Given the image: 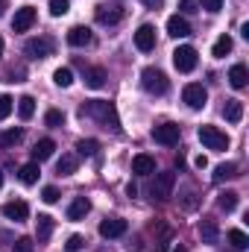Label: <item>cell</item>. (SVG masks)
<instances>
[{"label": "cell", "instance_id": "6da1fadb", "mask_svg": "<svg viewBox=\"0 0 249 252\" xmlns=\"http://www.w3.org/2000/svg\"><path fill=\"white\" fill-rule=\"evenodd\" d=\"M79 118H88V121H97L103 129L109 132H121V118H118V109L109 103V100H85L79 106Z\"/></svg>", "mask_w": 249, "mask_h": 252}, {"label": "cell", "instance_id": "7a4b0ae2", "mask_svg": "<svg viewBox=\"0 0 249 252\" xmlns=\"http://www.w3.org/2000/svg\"><path fill=\"white\" fill-rule=\"evenodd\" d=\"M141 85H144L147 94H156V97H164L170 91V82H167L164 70H158V67H144L141 70Z\"/></svg>", "mask_w": 249, "mask_h": 252}, {"label": "cell", "instance_id": "3957f363", "mask_svg": "<svg viewBox=\"0 0 249 252\" xmlns=\"http://www.w3.org/2000/svg\"><path fill=\"white\" fill-rule=\"evenodd\" d=\"M53 50H56V41L50 35H38V38H30L24 44L27 59H47V56H53Z\"/></svg>", "mask_w": 249, "mask_h": 252}, {"label": "cell", "instance_id": "277c9868", "mask_svg": "<svg viewBox=\"0 0 249 252\" xmlns=\"http://www.w3.org/2000/svg\"><path fill=\"white\" fill-rule=\"evenodd\" d=\"M199 141L208 147V150H229V135L220 132L217 126H199Z\"/></svg>", "mask_w": 249, "mask_h": 252}, {"label": "cell", "instance_id": "5b68a950", "mask_svg": "<svg viewBox=\"0 0 249 252\" xmlns=\"http://www.w3.org/2000/svg\"><path fill=\"white\" fill-rule=\"evenodd\" d=\"M173 185H176V176H173V173H158V176H156V182L150 185L153 199H158V202H167V199L173 196Z\"/></svg>", "mask_w": 249, "mask_h": 252}, {"label": "cell", "instance_id": "8992f818", "mask_svg": "<svg viewBox=\"0 0 249 252\" xmlns=\"http://www.w3.org/2000/svg\"><path fill=\"white\" fill-rule=\"evenodd\" d=\"M182 100L187 103V109H205L208 103V91L199 85V82H187L182 88Z\"/></svg>", "mask_w": 249, "mask_h": 252}, {"label": "cell", "instance_id": "52a82bcc", "mask_svg": "<svg viewBox=\"0 0 249 252\" xmlns=\"http://www.w3.org/2000/svg\"><path fill=\"white\" fill-rule=\"evenodd\" d=\"M173 64H176L179 73H190V70L196 67V50H193L190 44L176 47V50H173Z\"/></svg>", "mask_w": 249, "mask_h": 252}, {"label": "cell", "instance_id": "ba28073f", "mask_svg": "<svg viewBox=\"0 0 249 252\" xmlns=\"http://www.w3.org/2000/svg\"><path fill=\"white\" fill-rule=\"evenodd\" d=\"M153 141L161 147H176L179 144V126L176 124H161L153 129Z\"/></svg>", "mask_w": 249, "mask_h": 252}, {"label": "cell", "instance_id": "9c48e42d", "mask_svg": "<svg viewBox=\"0 0 249 252\" xmlns=\"http://www.w3.org/2000/svg\"><path fill=\"white\" fill-rule=\"evenodd\" d=\"M135 47H138L141 53H150V50L156 47V27H153V24H141V27H138V32H135Z\"/></svg>", "mask_w": 249, "mask_h": 252}, {"label": "cell", "instance_id": "30bf717a", "mask_svg": "<svg viewBox=\"0 0 249 252\" xmlns=\"http://www.w3.org/2000/svg\"><path fill=\"white\" fill-rule=\"evenodd\" d=\"M35 24V9L32 6H21L12 18V32H27L30 27Z\"/></svg>", "mask_w": 249, "mask_h": 252}, {"label": "cell", "instance_id": "8fae6325", "mask_svg": "<svg viewBox=\"0 0 249 252\" xmlns=\"http://www.w3.org/2000/svg\"><path fill=\"white\" fill-rule=\"evenodd\" d=\"M126 229H129V223L121 220V217H112V220H103V223H100V235L109 238V241H112V238H124Z\"/></svg>", "mask_w": 249, "mask_h": 252}, {"label": "cell", "instance_id": "7c38bea8", "mask_svg": "<svg viewBox=\"0 0 249 252\" xmlns=\"http://www.w3.org/2000/svg\"><path fill=\"white\" fill-rule=\"evenodd\" d=\"M3 214H6L9 220L21 223V220H27V217H30V205H27L24 199H12V202H6V205H3Z\"/></svg>", "mask_w": 249, "mask_h": 252}, {"label": "cell", "instance_id": "4fadbf2b", "mask_svg": "<svg viewBox=\"0 0 249 252\" xmlns=\"http://www.w3.org/2000/svg\"><path fill=\"white\" fill-rule=\"evenodd\" d=\"M199 238H202V244H217L220 241V229H217L214 217H202L199 220Z\"/></svg>", "mask_w": 249, "mask_h": 252}, {"label": "cell", "instance_id": "5bb4252c", "mask_svg": "<svg viewBox=\"0 0 249 252\" xmlns=\"http://www.w3.org/2000/svg\"><path fill=\"white\" fill-rule=\"evenodd\" d=\"M121 18H124V9H118V6H97V24L112 27V24H121Z\"/></svg>", "mask_w": 249, "mask_h": 252}, {"label": "cell", "instance_id": "9a60e30c", "mask_svg": "<svg viewBox=\"0 0 249 252\" xmlns=\"http://www.w3.org/2000/svg\"><path fill=\"white\" fill-rule=\"evenodd\" d=\"M67 44L70 47H88L91 44V30L88 27H70L67 30Z\"/></svg>", "mask_w": 249, "mask_h": 252}, {"label": "cell", "instance_id": "2e32d148", "mask_svg": "<svg viewBox=\"0 0 249 252\" xmlns=\"http://www.w3.org/2000/svg\"><path fill=\"white\" fill-rule=\"evenodd\" d=\"M106 79H109V73H106V67H100V64H94V67H85V85L88 88H103L106 85Z\"/></svg>", "mask_w": 249, "mask_h": 252}, {"label": "cell", "instance_id": "e0dca14e", "mask_svg": "<svg viewBox=\"0 0 249 252\" xmlns=\"http://www.w3.org/2000/svg\"><path fill=\"white\" fill-rule=\"evenodd\" d=\"M132 173H138V176H150V173H156V158L147 156V153L135 156V158H132Z\"/></svg>", "mask_w": 249, "mask_h": 252}, {"label": "cell", "instance_id": "ac0fdd59", "mask_svg": "<svg viewBox=\"0 0 249 252\" xmlns=\"http://www.w3.org/2000/svg\"><path fill=\"white\" fill-rule=\"evenodd\" d=\"M91 211V202L85 196H76L70 205H67V220H85V214Z\"/></svg>", "mask_w": 249, "mask_h": 252}, {"label": "cell", "instance_id": "d6986e66", "mask_svg": "<svg viewBox=\"0 0 249 252\" xmlns=\"http://www.w3.org/2000/svg\"><path fill=\"white\" fill-rule=\"evenodd\" d=\"M50 235H53V217L38 214V220H35V238H38V244H47Z\"/></svg>", "mask_w": 249, "mask_h": 252}, {"label": "cell", "instance_id": "ffe728a7", "mask_svg": "<svg viewBox=\"0 0 249 252\" xmlns=\"http://www.w3.org/2000/svg\"><path fill=\"white\" fill-rule=\"evenodd\" d=\"M167 32H170L173 38H187V35H190V24H187L182 15H173V18L167 21Z\"/></svg>", "mask_w": 249, "mask_h": 252}, {"label": "cell", "instance_id": "44dd1931", "mask_svg": "<svg viewBox=\"0 0 249 252\" xmlns=\"http://www.w3.org/2000/svg\"><path fill=\"white\" fill-rule=\"evenodd\" d=\"M76 167H79V156H76V153H64L62 158L56 161V173H59V176L76 173Z\"/></svg>", "mask_w": 249, "mask_h": 252}, {"label": "cell", "instance_id": "7402d4cb", "mask_svg": "<svg viewBox=\"0 0 249 252\" xmlns=\"http://www.w3.org/2000/svg\"><path fill=\"white\" fill-rule=\"evenodd\" d=\"M223 118H226L229 124H241V121H244V103H241V100H229V103L223 106Z\"/></svg>", "mask_w": 249, "mask_h": 252}, {"label": "cell", "instance_id": "603a6c76", "mask_svg": "<svg viewBox=\"0 0 249 252\" xmlns=\"http://www.w3.org/2000/svg\"><path fill=\"white\" fill-rule=\"evenodd\" d=\"M53 150H56L53 138H41V141L35 144V150H32V161H44V158H50Z\"/></svg>", "mask_w": 249, "mask_h": 252}, {"label": "cell", "instance_id": "cb8c5ba5", "mask_svg": "<svg viewBox=\"0 0 249 252\" xmlns=\"http://www.w3.org/2000/svg\"><path fill=\"white\" fill-rule=\"evenodd\" d=\"M247 82H249V73H247V67H244V64H235V67L229 70V85L241 91V88H247Z\"/></svg>", "mask_w": 249, "mask_h": 252}, {"label": "cell", "instance_id": "d4e9b609", "mask_svg": "<svg viewBox=\"0 0 249 252\" xmlns=\"http://www.w3.org/2000/svg\"><path fill=\"white\" fill-rule=\"evenodd\" d=\"M38 173H41V170H38V161H30V164H24V167H21L18 179H21L24 185H35V182H38Z\"/></svg>", "mask_w": 249, "mask_h": 252}, {"label": "cell", "instance_id": "484cf974", "mask_svg": "<svg viewBox=\"0 0 249 252\" xmlns=\"http://www.w3.org/2000/svg\"><path fill=\"white\" fill-rule=\"evenodd\" d=\"M21 141H24V129H6V132H0V150H9V147H15Z\"/></svg>", "mask_w": 249, "mask_h": 252}, {"label": "cell", "instance_id": "4316f807", "mask_svg": "<svg viewBox=\"0 0 249 252\" xmlns=\"http://www.w3.org/2000/svg\"><path fill=\"white\" fill-rule=\"evenodd\" d=\"M18 115H21V121H30V118L35 115V100H32L30 94L18 100Z\"/></svg>", "mask_w": 249, "mask_h": 252}, {"label": "cell", "instance_id": "83f0119b", "mask_svg": "<svg viewBox=\"0 0 249 252\" xmlns=\"http://www.w3.org/2000/svg\"><path fill=\"white\" fill-rule=\"evenodd\" d=\"M235 176H238V164H232V161H229V164H220V167L214 170V182H217V185L226 182V179H235Z\"/></svg>", "mask_w": 249, "mask_h": 252}, {"label": "cell", "instance_id": "f1b7e54d", "mask_svg": "<svg viewBox=\"0 0 249 252\" xmlns=\"http://www.w3.org/2000/svg\"><path fill=\"white\" fill-rule=\"evenodd\" d=\"M217 205H220L226 214H229V211H235V208H238V193H235V190H223V193H220V199H217Z\"/></svg>", "mask_w": 249, "mask_h": 252}, {"label": "cell", "instance_id": "f546056e", "mask_svg": "<svg viewBox=\"0 0 249 252\" xmlns=\"http://www.w3.org/2000/svg\"><path fill=\"white\" fill-rule=\"evenodd\" d=\"M211 53H214L217 59L229 56V53H232V38H229V35H220V38L214 41V50H211Z\"/></svg>", "mask_w": 249, "mask_h": 252}, {"label": "cell", "instance_id": "4dcf8cb0", "mask_svg": "<svg viewBox=\"0 0 249 252\" xmlns=\"http://www.w3.org/2000/svg\"><path fill=\"white\" fill-rule=\"evenodd\" d=\"M76 150H79V156H97L100 141H94V138H82V141H76Z\"/></svg>", "mask_w": 249, "mask_h": 252}, {"label": "cell", "instance_id": "1f68e13d", "mask_svg": "<svg viewBox=\"0 0 249 252\" xmlns=\"http://www.w3.org/2000/svg\"><path fill=\"white\" fill-rule=\"evenodd\" d=\"M229 244H232V247H235L238 252H241V250H247V247H249L247 232H241V229H232V232H229Z\"/></svg>", "mask_w": 249, "mask_h": 252}, {"label": "cell", "instance_id": "d6a6232c", "mask_svg": "<svg viewBox=\"0 0 249 252\" xmlns=\"http://www.w3.org/2000/svg\"><path fill=\"white\" fill-rule=\"evenodd\" d=\"M53 82H56L59 88H67V85H73V70H70V67H59V70L53 73Z\"/></svg>", "mask_w": 249, "mask_h": 252}, {"label": "cell", "instance_id": "836d02e7", "mask_svg": "<svg viewBox=\"0 0 249 252\" xmlns=\"http://www.w3.org/2000/svg\"><path fill=\"white\" fill-rule=\"evenodd\" d=\"M70 12V0H50V15L53 18H62Z\"/></svg>", "mask_w": 249, "mask_h": 252}, {"label": "cell", "instance_id": "e575fe53", "mask_svg": "<svg viewBox=\"0 0 249 252\" xmlns=\"http://www.w3.org/2000/svg\"><path fill=\"white\" fill-rule=\"evenodd\" d=\"M44 124L53 126V129H59V126L64 124V112H59V109H50V112L44 115Z\"/></svg>", "mask_w": 249, "mask_h": 252}, {"label": "cell", "instance_id": "d590c367", "mask_svg": "<svg viewBox=\"0 0 249 252\" xmlns=\"http://www.w3.org/2000/svg\"><path fill=\"white\" fill-rule=\"evenodd\" d=\"M12 103H15V100H12L9 94H0V121H6V118L12 115Z\"/></svg>", "mask_w": 249, "mask_h": 252}, {"label": "cell", "instance_id": "8d00e7d4", "mask_svg": "<svg viewBox=\"0 0 249 252\" xmlns=\"http://www.w3.org/2000/svg\"><path fill=\"white\" fill-rule=\"evenodd\" d=\"M9 76H12L9 82H24V76H27V67H24V64H12V67H9Z\"/></svg>", "mask_w": 249, "mask_h": 252}, {"label": "cell", "instance_id": "74e56055", "mask_svg": "<svg viewBox=\"0 0 249 252\" xmlns=\"http://www.w3.org/2000/svg\"><path fill=\"white\" fill-rule=\"evenodd\" d=\"M82 247H85V238L82 235H70L67 238V252H79Z\"/></svg>", "mask_w": 249, "mask_h": 252}, {"label": "cell", "instance_id": "f35d334b", "mask_svg": "<svg viewBox=\"0 0 249 252\" xmlns=\"http://www.w3.org/2000/svg\"><path fill=\"white\" fill-rule=\"evenodd\" d=\"M199 6H202L205 12H211V15H217V12L223 9V0H199Z\"/></svg>", "mask_w": 249, "mask_h": 252}, {"label": "cell", "instance_id": "ab89813d", "mask_svg": "<svg viewBox=\"0 0 249 252\" xmlns=\"http://www.w3.org/2000/svg\"><path fill=\"white\" fill-rule=\"evenodd\" d=\"M32 247H35V244H32L30 238H18L15 247H12V252H32Z\"/></svg>", "mask_w": 249, "mask_h": 252}, {"label": "cell", "instance_id": "60d3db41", "mask_svg": "<svg viewBox=\"0 0 249 252\" xmlns=\"http://www.w3.org/2000/svg\"><path fill=\"white\" fill-rule=\"evenodd\" d=\"M41 199H44V202H56V199H59V190L53 188V185H47V188L41 190Z\"/></svg>", "mask_w": 249, "mask_h": 252}, {"label": "cell", "instance_id": "b9f144b4", "mask_svg": "<svg viewBox=\"0 0 249 252\" xmlns=\"http://www.w3.org/2000/svg\"><path fill=\"white\" fill-rule=\"evenodd\" d=\"M196 6H199V0H182V3H179L182 12H196Z\"/></svg>", "mask_w": 249, "mask_h": 252}, {"label": "cell", "instance_id": "7bdbcfd3", "mask_svg": "<svg viewBox=\"0 0 249 252\" xmlns=\"http://www.w3.org/2000/svg\"><path fill=\"white\" fill-rule=\"evenodd\" d=\"M193 164H196L199 170H205V167H208V158H205V156H196V158H193Z\"/></svg>", "mask_w": 249, "mask_h": 252}, {"label": "cell", "instance_id": "ee69618b", "mask_svg": "<svg viewBox=\"0 0 249 252\" xmlns=\"http://www.w3.org/2000/svg\"><path fill=\"white\" fill-rule=\"evenodd\" d=\"M144 3H147V6H150V9H156V6H161V3H164V0H144Z\"/></svg>", "mask_w": 249, "mask_h": 252}, {"label": "cell", "instance_id": "f6af8a7d", "mask_svg": "<svg viewBox=\"0 0 249 252\" xmlns=\"http://www.w3.org/2000/svg\"><path fill=\"white\" fill-rule=\"evenodd\" d=\"M3 12H6V0H0V15H3Z\"/></svg>", "mask_w": 249, "mask_h": 252}, {"label": "cell", "instance_id": "bcb514c9", "mask_svg": "<svg viewBox=\"0 0 249 252\" xmlns=\"http://www.w3.org/2000/svg\"><path fill=\"white\" fill-rule=\"evenodd\" d=\"M0 188H3V170H0Z\"/></svg>", "mask_w": 249, "mask_h": 252}, {"label": "cell", "instance_id": "7dc6e473", "mask_svg": "<svg viewBox=\"0 0 249 252\" xmlns=\"http://www.w3.org/2000/svg\"><path fill=\"white\" fill-rule=\"evenodd\" d=\"M0 56H3V38H0Z\"/></svg>", "mask_w": 249, "mask_h": 252}]
</instances>
